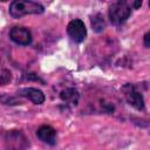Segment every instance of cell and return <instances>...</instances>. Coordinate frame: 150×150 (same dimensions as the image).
I'll use <instances>...</instances> for the list:
<instances>
[{"label": "cell", "instance_id": "obj_1", "mask_svg": "<svg viewBox=\"0 0 150 150\" xmlns=\"http://www.w3.org/2000/svg\"><path fill=\"white\" fill-rule=\"evenodd\" d=\"M43 11V6L33 0H13L9 6V13L15 19L27 14H41Z\"/></svg>", "mask_w": 150, "mask_h": 150}, {"label": "cell", "instance_id": "obj_2", "mask_svg": "<svg viewBox=\"0 0 150 150\" xmlns=\"http://www.w3.org/2000/svg\"><path fill=\"white\" fill-rule=\"evenodd\" d=\"M130 7L125 1H116L109 8V19L112 23L120 25L124 22L130 15Z\"/></svg>", "mask_w": 150, "mask_h": 150}, {"label": "cell", "instance_id": "obj_3", "mask_svg": "<svg viewBox=\"0 0 150 150\" xmlns=\"http://www.w3.org/2000/svg\"><path fill=\"white\" fill-rule=\"evenodd\" d=\"M122 91L124 94V97L127 100V102L132 105L135 109L137 110H143L144 109V100L143 96L141 95L139 91L136 90V88L132 84H125L122 88Z\"/></svg>", "mask_w": 150, "mask_h": 150}, {"label": "cell", "instance_id": "obj_4", "mask_svg": "<svg viewBox=\"0 0 150 150\" xmlns=\"http://www.w3.org/2000/svg\"><path fill=\"white\" fill-rule=\"evenodd\" d=\"M67 33L70 36V39L73 41H75V42H82L86 39V36H87L86 26L79 19H75V20H73V21H70L68 23V26H67Z\"/></svg>", "mask_w": 150, "mask_h": 150}, {"label": "cell", "instance_id": "obj_5", "mask_svg": "<svg viewBox=\"0 0 150 150\" xmlns=\"http://www.w3.org/2000/svg\"><path fill=\"white\" fill-rule=\"evenodd\" d=\"M9 36H11L12 41H14L15 43L21 45V46H28L32 42V34L25 27L14 26L9 32Z\"/></svg>", "mask_w": 150, "mask_h": 150}, {"label": "cell", "instance_id": "obj_6", "mask_svg": "<svg viewBox=\"0 0 150 150\" xmlns=\"http://www.w3.org/2000/svg\"><path fill=\"white\" fill-rule=\"evenodd\" d=\"M40 141L47 143L49 145H54L56 143V130L50 125H42L38 129L36 132Z\"/></svg>", "mask_w": 150, "mask_h": 150}, {"label": "cell", "instance_id": "obj_7", "mask_svg": "<svg viewBox=\"0 0 150 150\" xmlns=\"http://www.w3.org/2000/svg\"><path fill=\"white\" fill-rule=\"evenodd\" d=\"M20 95L29 98L35 104H41L45 102V95L41 90L36 88H23L20 90Z\"/></svg>", "mask_w": 150, "mask_h": 150}, {"label": "cell", "instance_id": "obj_8", "mask_svg": "<svg viewBox=\"0 0 150 150\" xmlns=\"http://www.w3.org/2000/svg\"><path fill=\"white\" fill-rule=\"evenodd\" d=\"M60 97L63 102L68 103V104H71V105H76L79 103V93L76 89L74 88H67V89H63L61 93H60Z\"/></svg>", "mask_w": 150, "mask_h": 150}, {"label": "cell", "instance_id": "obj_9", "mask_svg": "<svg viewBox=\"0 0 150 150\" xmlns=\"http://www.w3.org/2000/svg\"><path fill=\"white\" fill-rule=\"evenodd\" d=\"M91 27L96 33L103 32V29L105 28V21L102 14H96L91 18Z\"/></svg>", "mask_w": 150, "mask_h": 150}, {"label": "cell", "instance_id": "obj_10", "mask_svg": "<svg viewBox=\"0 0 150 150\" xmlns=\"http://www.w3.org/2000/svg\"><path fill=\"white\" fill-rule=\"evenodd\" d=\"M12 79V74L9 70L7 69H2L1 70V75H0V81H1V84H6L7 82H9Z\"/></svg>", "mask_w": 150, "mask_h": 150}, {"label": "cell", "instance_id": "obj_11", "mask_svg": "<svg viewBox=\"0 0 150 150\" xmlns=\"http://www.w3.org/2000/svg\"><path fill=\"white\" fill-rule=\"evenodd\" d=\"M144 46L150 48V32H148L145 35H144Z\"/></svg>", "mask_w": 150, "mask_h": 150}, {"label": "cell", "instance_id": "obj_12", "mask_svg": "<svg viewBox=\"0 0 150 150\" xmlns=\"http://www.w3.org/2000/svg\"><path fill=\"white\" fill-rule=\"evenodd\" d=\"M142 5V0H135L134 2V8H139Z\"/></svg>", "mask_w": 150, "mask_h": 150}, {"label": "cell", "instance_id": "obj_13", "mask_svg": "<svg viewBox=\"0 0 150 150\" xmlns=\"http://www.w3.org/2000/svg\"><path fill=\"white\" fill-rule=\"evenodd\" d=\"M149 7H150V0H149Z\"/></svg>", "mask_w": 150, "mask_h": 150}, {"label": "cell", "instance_id": "obj_14", "mask_svg": "<svg viewBox=\"0 0 150 150\" xmlns=\"http://www.w3.org/2000/svg\"><path fill=\"white\" fill-rule=\"evenodd\" d=\"M1 1H7V0H1Z\"/></svg>", "mask_w": 150, "mask_h": 150}]
</instances>
